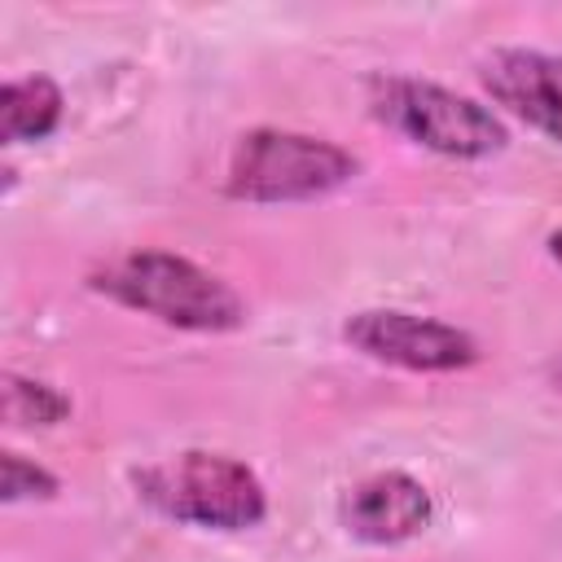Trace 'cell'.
Masks as SVG:
<instances>
[{"instance_id": "1", "label": "cell", "mask_w": 562, "mask_h": 562, "mask_svg": "<svg viewBox=\"0 0 562 562\" xmlns=\"http://www.w3.org/2000/svg\"><path fill=\"white\" fill-rule=\"evenodd\" d=\"M92 290L189 334H228L246 325L241 294L211 268L171 250H127L92 272Z\"/></svg>"}, {"instance_id": "2", "label": "cell", "mask_w": 562, "mask_h": 562, "mask_svg": "<svg viewBox=\"0 0 562 562\" xmlns=\"http://www.w3.org/2000/svg\"><path fill=\"white\" fill-rule=\"evenodd\" d=\"M132 487L154 514L171 522L206 527V531H246V527H259L268 514V492L259 474L228 452L189 448V452L162 457L136 470Z\"/></svg>"}, {"instance_id": "3", "label": "cell", "mask_w": 562, "mask_h": 562, "mask_svg": "<svg viewBox=\"0 0 562 562\" xmlns=\"http://www.w3.org/2000/svg\"><path fill=\"white\" fill-rule=\"evenodd\" d=\"M360 158L325 136L255 127L237 140L224 189L237 202H312L351 184Z\"/></svg>"}, {"instance_id": "4", "label": "cell", "mask_w": 562, "mask_h": 562, "mask_svg": "<svg viewBox=\"0 0 562 562\" xmlns=\"http://www.w3.org/2000/svg\"><path fill=\"white\" fill-rule=\"evenodd\" d=\"M369 105L391 132L443 158H492L509 140L505 123L487 105L430 79L378 75L369 79Z\"/></svg>"}, {"instance_id": "5", "label": "cell", "mask_w": 562, "mask_h": 562, "mask_svg": "<svg viewBox=\"0 0 562 562\" xmlns=\"http://www.w3.org/2000/svg\"><path fill=\"white\" fill-rule=\"evenodd\" d=\"M342 338L356 351H364L369 360L413 369V373H452V369H470L479 360V342L465 329L443 325L435 316L400 312V307L351 312L342 321Z\"/></svg>"}, {"instance_id": "6", "label": "cell", "mask_w": 562, "mask_h": 562, "mask_svg": "<svg viewBox=\"0 0 562 562\" xmlns=\"http://www.w3.org/2000/svg\"><path fill=\"white\" fill-rule=\"evenodd\" d=\"M435 518V501L426 483H417L404 470H382L360 483H351L338 501V522L351 540L364 544H404L422 536Z\"/></svg>"}, {"instance_id": "7", "label": "cell", "mask_w": 562, "mask_h": 562, "mask_svg": "<svg viewBox=\"0 0 562 562\" xmlns=\"http://www.w3.org/2000/svg\"><path fill=\"white\" fill-rule=\"evenodd\" d=\"M483 88L496 105L562 145V57L540 48H501L483 61Z\"/></svg>"}, {"instance_id": "8", "label": "cell", "mask_w": 562, "mask_h": 562, "mask_svg": "<svg viewBox=\"0 0 562 562\" xmlns=\"http://www.w3.org/2000/svg\"><path fill=\"white\" fill-rule=\"evenodd\" d=\"M66 110L61 88L48 75H22L9 79L0 92V136L4 145H26V140H44L57 132Z\"/></svg>"}, {"instance_id": "9", "label": "cell", "mask_w": 562, "mask_h": 562, "mask_svg": "<svg viewBox=\"0 0 562 562\" xmlns=\"http://www.w3.org/2000/svg\"><path fill=\"white\" fill-rule=\"evenodd\" d=\"M4 417L13 426H57L70 417V395H61L53 382L9 373L4 378Z\"/></svg>"}, {"instance_id": "10", "label": "cell", "mask_w": 562, "mask_h": 562, "mask_svg": "<svg viewBox=\"0 0 562 562\" xmlns=\"http://www.w3.org/2000/svg\"><path fill=\"white\" fill-rule=\"evenodd\" d=\"M61 492L57 474L44 470L40 461H26L22 452H4L0 457V501L18 505V501H53Z\"/></svg>"}, {"instance_id": "11", "label": "cell", "mask_w": 562, "mask_h": 562, "mask_svg": "<svg viewBox=\"0 0 562 562\" xmlns=\"http://www.w3.org/2000/svg\"><path fill=\"white\" fill-rule=\"evenodd\" d=\"M549 255L562 263V228H558V233H549Z\"/></svg>"}, {"instance_id": "12", "label": "cell", "mask_w": 562, "mask_h": 562, "mask_svg": "<svg viewBox=\"0 0 562 562\" xmlns=\"http://www.w3.org/2000/svg\"><path fill=\"white\" fill-rule=\"evenodd\" d=\"M553 386H558V391H562V364H558V369H553Z\"/></svg>"}]
</instances>
